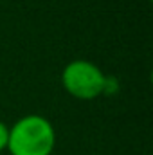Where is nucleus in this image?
I'll return each mask as SVG.
<instances>
[{
    "instance_id": "2",
    "label": "nucleus",
    "mask_w": 153,
    "mask_h": 155,
    "mask_svg": "<svg viewBox=\"0 0 153 155\" xmlns=\"http://www.w3.org/2000/svg\"><path fill=\"white\" fill-rule=\"evenodd\" d=\"M105 79L106 76L101 69L88 60H74L61 72L63 88L77 99H94L101 96Z\"/></svg>"
},
{
    "instance_id": "1",
    "label": "nucleus",
    "mask_w": 153,
    "mask_h": 155,
    "mask_svg": "<svg viewBox=\"0 0 153 155\" xmlns=\"http://www.w3.org/2000/svg\"><path fill=\"white\" fill-rule=\"evenodd\" d=\"M54 146V126L41 116L31 114L20 117L9 128L7 150L11 155H50Z\"/></svg>"
},
{
    "instance_id": "3",
    "label": "nucleus",
    "mask_w": 153,
    "mask_h": 155,
    "mask_svg": "<svg viewBox=\"0 0 153 155\" xmlns=\"http://www.w3.org/2000/svg\"><path fill=\"white\" fill-rule=\"evenodd\" d=\"M7 139H9V128L0 121V152L7 150Z\"/></svg>"
}]
</instances>
